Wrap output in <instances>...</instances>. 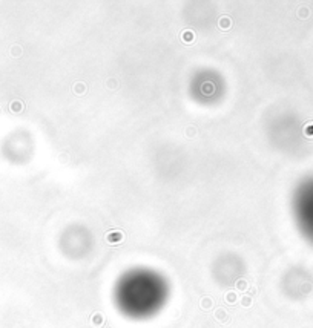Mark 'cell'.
Segmentation results:
<instances>
[{
    "label": "cell",
    "mask_w": 313,
    "mask_h": 328,
    "mask_svg": "<svg viewBox=\"0 0 313 328\" xmlns=\"http://www.w3.org/2000/svg\"><path fill=\"white\" fill-rule=\"evenodd\" d=\"M243 273H244V265L241 259L235 254H224L213 265L215 279L221 285H233L243 276Z\"/></svg>",
    "instance_id": "277c9868"
},
{
    "label": "cell",
    "mask_w": 313,
    "mask_h": 328,
    "mask_svg": "<svg viewBox=\"0 0 313 328\" xmlns=\"http://www.w3.org/2000/svg\"><path fill=\"white\" fill-rule=\"evenodd\" d=\"M169 282L157 270L137 267L117 279L112 299L117 310L134 320H144L158 314L169 300Z\"/></svg>",
    "instance_id": "6da1fadb"
},
{
    "label": "cell",
    "mask_w": 313,
    "mask_h": 328,
    "mask_svg": "<svg viewBox=\"0 0 313 328\" xmlns=\"http://www.w3.org/2000/svg\"><path fill=\"white\" fill-rule=\"evenodd\" d=\"M224 80L213 69L198 71L190 80V97L200 104H213L224 95Z\"/></svg>",
    "instance_id": "7a4b0ae2"
},
{
    "label": "cell",
    "mask_w": 313,
    "mask_h": 328,
    "mask_svg": "<svg viewBox=\"0 0 313 328\" xmlns=\"http://www.w3.org/2000/svg\"><path fill=\"white\" fill-rule=\"evenodd\" d=\"M60 247L63 253L69 257H83L92 248V236L91 231L83 225H71L68 227L60 238Z\"/></svg>",
    "instance_id": "3957f363"
}]
</instances>
